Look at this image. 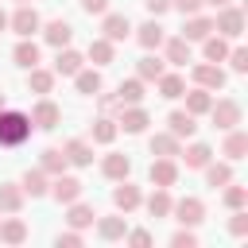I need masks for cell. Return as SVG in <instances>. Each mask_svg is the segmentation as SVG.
Instances as JSON below:
<instances>
[{
	"mask_svg": "<svg viewBox=\"0 0 248 248\" xmlns=\"http://www.w3.org/2000/svg\"><path fill=\"white\" fill-rule=\"evenodd\" d=\"M31 136V116L16 108H0V147H19Z\"/></svg>",
	"mask_w": 248,
	"mask_h": 248,
	"instance_id": "cell-1",
	"label": "cell"
},
{
	"mask_svg": "<svg viewBox=\"0 0 248 248\" xmlns=\"http://www.w3.org/2000/svg\"><path fill=\"white\" fill-rule=\"evenodd\" d=\"M213 31L217 35H225V39H240V31H244V12L240 8H217V16H213Z\"/></svg>",
	"mask_w": 248,
	"mask_h": 248,
	"instance_id": "cell-2",
	"label": "cell"
},
{
	"mask_svg": "<svg viewBox=\"0 0 248 248\" xmlns=\"http://www.w3.org/2000/svg\"><path fill=\"white\" fill-rule=\"evenodd\" d=\"M209 116H213V128L229 132V128H236V124H240V101L221 97V101H213V105H209Z\"/></svg>",
	"mask_w": 248,
	"mask_h": 248,
	"instance_id": "cell-3",
	"label": "cell"
},
{
	"mask_svg": "<svg viewBox=\"0 0 248 248\" xmlns=\"http://www.w3.org/2000/svg\"><path fill=\"white\" fill-rule=\"evenodd\" d=\"M8 27H12L19 39H31V35L43 27V19H39V12H35L31 4H19V8H16V16H8Z\"/></svg>",
	"mask_w": 248,
	"mask_h": 248,
	"instance_id": "cell-4",
	"label": "cell"
},
{
	"mask_svg": "<svg viewBox=\"0 0 248 248\" xmlns=\"http://www.w3.org/2000/svg\"><path fill=\"white\" fill-rule=\"evenodd\" d=\"M81 190H85V186H81V178H74V174H66V170H62V174H54V182H50V190H46V194H54V202L70 205V202H78V198H81Z\"/></svg>",
	"mask_w": 248,
	"mask_h": 248,
	"instance_id": "cell-5",
	"label": "cell"
},
{
	"mask_svg": "<svg viewBox=\"0 0 248 248\" xmlns=\"http://www.w3.org/2000/svg\"><path fill=\"white\" fill-rule=\"evenodd\" d=\"M170 213H174V221L186 225V229H194V225L205 221V205H202V198H182V202L170 205Z\"/></svg>",
	"mask_w": 248,
	"mask_h": 248,
	"instance_id": "cell-6",
	"label": "cell"
},
{
	"mask_svg": "<svg viewBox=\"0 0 248 248\" xmlns=\"http://www.w3.org/2000/svg\"><path fill=\"white\" fill-rule=\"evenodd\" d=\"M101 31H105L108 43H124V39L132 35V19H128L124 12H105V16H101Z\"/></svg>",
	"mask_w": 248,
	"mask_h": 248,
	"instance_id": "cell-7",
	"label": "cell"
},
{
	"mask_svg": "<svg viewBox=\"0 0 248 248\" xmlns=\"http://www.w3.org/2000/svg\"><path fill=\"white\" fill-rule=\"evenodd\" d=\"M62 124V108L50 101V97H43L35 108H31V128H43V132H50V128H58Z\"/></svg>",
	"mask_w": 248,
	"mask_h": 248,
	"instance_id": "cell-8",
	"label": "cell"
},
{
	"mask_svg": "<svg viewBox=\"0 0 248 248\" xmlns=\"http://www.w3.org/2000/svg\"><path fill=\"white\" fill-rule=\"evenodd\" d=\"M147 124H151L147 108H140V105H120V120H116V128H124L128 136H140Z\"/></svg>",
	"mask_w": 248,
	"mask_h": 248,
	"instance_id": "cell-9",
	"label": "cell"
},
{
	"mask_svg": "<svg viewBox=\"0 0 248 248\" xmlns=\"http://www.w3.org/2000/svg\"><path fill=\"white\" fill-rule=\"evenodd\" d=\"M147 178H151V186H174L178 182V163L174 159H163V155H155L151 159V170H147Z\"/></svg>",
	"mask_w": 248,
	"mask_h": 248,
	"instance_id": "cell-10",
	"label": "cell"
},
{
	"mask_svg": "<svg viewBox=\"0 0 248 248\" xmlns=\"http://www.w3.org/2000/svg\"><path fill=\"white\" fill-rule=\"evenodd\" d=\"M194 81L202 85V89H225V70H221V62H202V66H194Z\"/></svg>",
	"mask_w": 248,
	"mask_h": 248,
	"instance_id": "cell-11",
	"label": "cell"
},
{
	"mask_svg": "<svg viewBox=\"0 0 248 248\" xmlns=\"http://www.w3.org/2000/svg\"><path fill=\"white\" fill-rule=\"evenodd\" d=\"M112 205H116L120 213H132V209H140V205H143V194H140V186H132L128 178H120V186L112 190Z\"/></svg>",
	"mask_w": 248,
	"mask_h": 248,
	"instance_id": "cell-12",
	"label": "cell"
},
{
	"mask_svg": "<svg viewBox=\"0 0 248 248\" xmlns=\"http://www.w3.org/2000/svg\"><path fill=\"white\" fill-rule=\"evenodd\" d=\"M132 31H136V43H140L143 50H159V46H163V39H167V35H163L167 27H163L159 19H147V23L132 27Z\"/></svg>",
	"mask_w": 248,
	"mask_h": 248,
	"instance_id": "cell-13",
	"label": "cell"
},
{
	"mask_svg": "<svg viewBox=\"0 0 248 248\" xmlns=\"http://www.w3.org/2000/svg\"><path fill=\"white\" fill-rule=\"evenodd\" d=\"M85 66V58L70 46H58V58H54V78H74L78 70Z\"/></svg>",
	"mask_w": 248,
	"mask_h": 248,
	"instance_id": "cell-14",
	"label": "cell"
},
{
	"mask_svg": "<svg viewBox=\"0 0 248 248\" xmlns=\"http://www.w3.org/2000/svg\"><path fill=\"white\" fill-rule=\"evenodd\" d=\"M39 31H43V39H46L54 50H58V46H70V39H74V27H70L66 19H50V23L39 27Z\"/></svg>",
	"mask_w": 248,
	"mask_h": 248,
	"instance_id": "cell-15",
	"label": "cell"
},
{
	"mask_svg": "<svg viewBox=\"0 0 248 248\" xmlns=\"http://www.w3.org/2000/svg\"><path fill=\"white\" fill-rule=\"evenodd\" d=\"M101 174H105V178H112V182H120V178H128V174H132V159H128V155H120V151H112V155H105Z\"/></svg>",
	"mask_w": 248,
	"mask_h": 248,
	"instance_id": "cell-16",
	"label": "cell"
},
{
	"mask_svg": "<svg viewBox=\"0 0 248 248\" xmlns=\"http://www.w3.org/2000/svg\"><path fill=\"white\" fill-rule=\"evenodd\" d=\"M97 221V209L93 205H85V202H70L66 205V225L70 229H89Z\"/></svg>",
	"mask_w": 248,
	"mask_h": 248,
	"instance_id": "cell-17",
	"label": "cell"
},
{
	"mask_svg": "<svg viewBox=\"0 0 248 248\" xmlns=\"http://www.w3.org/2000/svg\"><path fill=\"white\" fill-rule=\"evenodd\" d=\"M23 186L19 182H0V213H19L23 209Z\"/></svg>",
	"mask_w": 248,
	"mask_h": 248,
	"instance_id": "cell-18",
	"label": "cell"
},
{
	"mask_svg": "<svg viewBox=\"0 0 248 248\" xmlns=\"http://www.w3.org/2000/svg\"><path fill=\"white\" fill-rule=\"evenodd\" d=\"M209 31H213V19H209V16H198V12H194V16H186L182 39H186V43H202V39H205Z\"/></svg>",
	"mask_w": 248,
	"mask_h": 248,
	"instance_id": "cell-19",
	"label": "cell"
},
{
	"mask_svg": "<svg viewBox=\"0 0 248 248\" xmlns=\"http://www.w3.org/2000/svg\"><path fill=\"white\" fill-rule=\"evenodd\" d=\"M155 85H159V97H167V101H178V97L186 93V78H182V74H167V70H163V74L155 78Z\"/></svg>",
	"mask_w": 248,
	"mask_h": 248,
	"instance_id": "cell-20",
	"label": "cell"
},
{
	"mask_svg": "<svg viewBox=\"0 0 248 248\" xmlns=\"http://www.w3.org/2000/svg\"><path fill=\"white\" fill-rule=\"evenodd\" d=\"M167 132H170V136H178V140H190V136L198 132V124H194V116H190V112L174 108V112L167 116Z\"/></svg>",
	"mask_w": 248,
	"mask_h": 248,
	"instance_id": "cell-21",
	"label": "cell"
},
{
	"mask_svg": "<svg viewBox=\"0 0 248 248\" xmlns=\"http://www.w3.org/2000/svg\"><path fill=\"white\" fill-rule=\"evenodd\" d=\"M19 186H23V194H31V198H43V194L50 190V174H46L43 167H35V170H27V174L19 178Z\"/></svg>",
	"mask_w": 248,
	"mask_h": 248,
	"instance_id": "cell-22",
	"label": "cell"
},
{
	"mask_svg": "<svg viewBox=\"0 0 248 248\" xmlns=\"http://www.w3.org/2000/svg\"><path fill=\"white\" fill-rule=\"evenodd\" d=\"M143 205H147V213L159 221V217H170V205H174V198H170V190H167V186H155V190H151V198H147Z\"/></svg>",
	"mask_w": 248,
	"mask_h": 248,
	"instance_id": "cell-23",
	"label": "cell"
},
{
	"mask_svg": "<svg viewBox=\"0 0 248 248\" xmlns=\"http://www.w3.org/2000/svg\"><path fill=\"white\" fill-rule=\"evenodd\" d=\"M128 232V213L124 217H97V236L101 240H124Z\"/></svg>",
	"mask_w": 248,
	"mask_h": 248,
	"instance_id": "cell-24",
	"label": "cell"
},
{
	"mask_svg": "<svg viewBox=\"0 0 248 248\" xmlns=\"http://www.w3.org/2000/svg\"><path fill=\"white\" fill-rule=\"evenodd\" d=\"M85 58H89L93 66H108V62L116 58V43H108V39L101 35V39H93V43H89V50H85Z\"/></svg>",
	"mask_w": 248,
	"mask_h": 248,
	"instance_id": "cell-25",
	"label": "cell"
},
{
	"mask_svg": "<svg viewBox=\"0 0 248 248\" xmlns=\"http://www.w3.org/2000/svg\"><path fill=\"white\" fill-rule=\"evenodd\" d=\"M74 85H78L81 97H97V93H101V70H97V66H93V70L81 66V70L74 74Z\"/></svg>",
	"mask_w": 248,
	"mask_h": 248,
	"instance_id": "cell-26",
	"label": "cell"
},
{
	"mask_svg": "<svg viewBox=\"0 0 248 248\" xmlns=\"http://www.w3.org/2000/svg\"><path fill=\"white\" fill-rule=\"evenodd\" d=\"M151 155H163V159H174L178 151H182V140L178 136H170V132H159V136H151Z\"/></svg>",
	"mask_w": 248,
	"mask_h": 248,
	"instance_id": "cell-27",
	"label": "cell"
},
{
	"mask_svg": "<svg viewBox=\"0 0 248 248\" xmlns=\"http://www.w3.org/2000/svg\"><path fill=\"white\" fill-rule=\"evenodd\" d=\"M182 97H186V112H190V116H202V112H209V105H213V97H209V89H202V85H194V89H186Z\"/></svg>",
	"mask_w": 248,
	"mask_h": 248,
	"instance_id": "cell-28",
	"label": "cell"
},
{
	"mask_svg": "<svg viewBox=\"0 0 248 248\" xmlns=\"http://www.w3.org/2000/svg\"><path fill=\"white\" fill-rule=\"evenodd\" d=\"M202 43H205V46H202L205 62H225V54H229V39H225V35H213V31H209Z\"/></svg>",
	"mask_w": 248,
	"mask_h": 248,
	"instance_id": "cell-29",
	"label": "cell"
},
{
	"mask_svg": "<svg viewBox=\"0 0 248 248\" xmlns=\"http://www.w3.org/2000/svg\"><path fill=\"white\" fill-rule=\"evenodd\" d=\"M12 58H16V66H23V70L39 66V43H31V39H19V43H16V50H12Z\"/></svg>",
	"mask_w": 248,
	"mask_h": 248,
	"instance_id": "cell-30",
	"label": "cell"
},
{
	"mask_svg": "<svg viewBox=\"0 0 248 248\" xmlns=\"http://www.w3.org/2000/svg\"><path fill=\"white\" fill-rule=\"evenodd\" d=\"M163 70H167V62H163L159 54H143V58L136 62V78H140V81H155Z\"/></svg>",
	"mask_w": 248,
	"mask_h": 248,
	"instance_id": "cell-31",
	"label": "cell"
},
{
	"mask_svg": "<svg viewBox=\"0 0 248 248\" xmlns=\"http://www.w3.org/2000/svg\"><path fill=\"white\" fill-rule=\"evenodd\" d=\"M27 89L39 93V97H46V93L54 89V70H39V66H31V74H27Z\"/></svg>",
	"mask_w": 248,
	"mask_h": 248,
	"instance_id": "cell-32",
	"label": "cell"
},
{
	"mask_svg": "<svg viewBox=\"0 0 248 248\" xmlns=\"http://www.w3.org/2000/svg\"><path fill=\"white\" fill-rule=\"evenodd\" d=\"M62 151H66V159H70L74 167H89V163H93V147H89L85 140H66Z\"/></svg>",
	"mask_w": 248,
	"mask_h": 248,
	"instance_id": "cell-33",
	"label": "cell"
},
{
	"mask_svg": "<svg viewBox=\"0 0 248 248\" xmlns=\"http://www.w3.org/2000/svg\"><path fill=\"white\" fill-rule=\"evenodd\" d=\"M178 155L186 159V167H190V170H202V167L213 159V147H209V143H190V147H186V151H178Z\"/></svg>",
	"mask_w": 248,
	"mask_h": 248,
	"instance_id": "cell-34",
	"label": "cell"
},
{
	"mask_svg": "<svg viewBox=\"0 0 248 248\" xmlns=\"http://www.w3.org/2000/svg\"><path fill=\"white\" fill-rule=\"evenodd\" d=\"M39 167L54 178V174H62V170L70 167V159H66V151H62V147H46V151H43V159H39Z\"/></svg>",
	"mask_w": 248,
	"mask_h": 248,
	"instance_id": "cell-35",
	"label": "cell"
},
{
	"mask_svg": "<svg viewBox=\"0 0 248 248\" xmlns=\"http://www.w3.org/2000/svg\"><path fill=\"white\" fill-rule=\"evenodd\" d=\"M0 240H4V244H23V240H27V225H23L19 217H8V221L0 217Z\"/></svg>",
	"mask_w": 248,
	"mask_h": 248,
	"instance_id": "cell-36",
	"label": "cell"
},
{
	"mask_svg": "<svg viewBox=\"0 0 248 248\" xmlns=\"http://www.w3.org/2000/svg\"><path fill=\"white\" fill-rule=\"evenodd\" d=\"M116 101H120V105H140V101H143V81H140V78L120 81V85H116Z\"/></svg>",
	"mask_w": 248,
	"mask_h": 248,
	"instance_id": "cell-37",
	"label": "cell"
},
{
	"mask_svg": "<svg viewBox=\"0 0 248 248\" xmlns=\"http://www.w3.org/2000/svg\"><path fill=\"white\" fill-rule=\"evenodd\" d=\"M202 170H205V182H209L213 190H221L225 182H232V167H229V163H213V159H209Z\"/></svg>",
	"mask_w": 248,
	"mask_h": 248,
	"instance_id": "cell-38",
	"label": "cell"
},
{
	"mask_svg": "<svg viewBox=\"0 0 248 248\" xmlns=\"http://www.w3.org/2000/svg\"><path fill=\"white\" fill-rule=\"evenodd\" d=\"M163 43H167V62H170V66H186V62H190V43H186L182 35H178V39H163Z\"/></svg>",
	"mask_w": 248,
	"mask_h": 248,
	"instance_id": "cell-39",
	"label": "cell"
},
{
	"mask_svg": "<svg viewBox=\"0 0 248 248\" xmlns=\"http://www.w3.org/2000/svg\"><path fill=\"white\" fill-rule=\"evenodd\" d=\"M244 151H248V136L236 132V128H229V136H225V155H229V163L244 159Z\"/></svg>",
	"mask_w": 248,
	"mask_h": 248,
	"instance_id": "cell-40",
	"label": "cell"
},
{
	"mask_svg": "<svg viewBox=\"0 0 248 248\" xmlns=\"http://www.w3.org/2000/svg\"><path fill=\"white\" fill-rule=\"evenodd\" d=\"M116 120H108V116H97L93 120V143H112L116 140Z\"/></svg>",
	"mask_w": 248,
	"mask_h": 248,
	"instance_id": "cell-41",
	"label": "cell"
},
{
	"mask_svg": "<svg viewBox=\"0 0 248 248\" xmlns=\"http://www.w3.org/2000/svg\"><path fill=\"white\" fill-rule=\"evenodd\" d=\"M221 202H225L229 209H244V205H248V190H244V186H232V182H225V194H221Z\"/></svg>",
	"mask_w": 248,
	"mask_h": 248,
	"instance_id": "cell-42",
	"label": "cell"
},
{
	"mask_svg": "<svg viewBox=\"0 0 248 248\" xmlns=\"http://www.w3.org/2000/svg\"><path fill=\"white\" fill-rule=\"evenodd\" d=\"M225 58H229V66H232L236 74H248V50H244V46H232Z\"/></svg>",
	"mask_w": 248,
	"mask_h": 248,
	"instance_id": "cell-43",
	"label": "cell"
},
{
	"mask_svg": "<svg viewBox=\"0 0 248 248\" xmlns=\"http://www.w3.org/2000/svg\"><path fill=\"white\" fill-rule=\"evenodd\" d=\"M229 232H232V236H248V213H244V209H232Z\"/></svg>",
	"mask_w": 248,
	"mask_h": 248,
	"instance_id": "cell-44",
	"label": "cell"
},
{
	"mask_svg": "<svg viewBox=\"0 0 248 248\" xmlns=\"http://www.w3.org/2000/svg\"><path fill=\"white\" fill-rule=\"evenodd\" d=\"M170 244H174V248H194V244H198V236H194V232H190V229L182 225V229H178V232L170 236Z\"/></svg>",
	"mask_w": 248,
	"mask_h": 248,
	"instance_id": "cell-45",
	"label": "cell"
},
{
	"mask_svg": "<svg viewBox=\"0 0 248 248\" xmlns=\"http://www.w3.org/2000/svg\"><path fill=\"white\" fill-rule=\"evenodd\" d=\"M58 248H81V229H70V232H58Z\"/></svg>",
	"mask_w": 248,
	"mask_h": 248,
	"instance_id": "cell-46",
	"label": "cell"
},
{
	"mask_svg": "<svg viewBox=\"0 0 248 248\" xmlns=\"http://www.w3.org/2000/svg\"><path fill=\"white\" fill-rule=\"evenodd\" d=\"M81 12L85 16H105L108 12V0H81Z\"/></svg>",
	"mask_w": 248,
	"mask_h": 248,
	"instance_id": "cell-47",
	"label": "cell"
},
{
	"mask_svg": "<svg viewBox=\"0 0 248 248\" xmlns=\"http://www.w3.org/2000/svg\"><path fill=\"white\" fill-rule=\"evenodd\" d=\"M202 4H205V0H170V8H178L182 16H194V12H202Z\"/></svg>",
	"mask_w": 248,
	"mask_h": 248,
	"instance_id": "cell-48",
	"label": "cell"
},
{
	"mask_svg": "<svg viewBox=\"0 0 248 248\" xmlns=\"http://www.w3.org/2000/svg\"><path fill=\"white\" fill-rule=\"evenodd\" d=\"M124 240H132V244H151V232H147V229H132V232H124Z\"/></svg>",
	"mask_w": 248,
	"mask_h": 248,
	"instance_id": "cell-49",
	"label": "cell"
},
{
	"mask_svg": "<svg viewBox=\"0 0 248 248\" xmlns=\"http://www.w3.org/2000/svg\"><path fill=\"white\" fill-rule=\"evenodd\" d=\"M143 8H147V12L155 16V19H159V16H163V12L170 8V0H143Z\"/></svg>",
	"mask_w": 248,
	"mask_h": 248,
	"instance_id": "cell-50",
	"label": "cell"
},
{
	"mask_svg": "<svg viewBox=\"0 0 248 248\" xmlns=\"http://www.w3.org/2000/svg\"><path fill=\"white\" fill-rule=\"evenodd\" d=\"M116 105H120L116 97H101V112H108V108H116Z\"/></svg>",
	"mask_w": 248,
	"mask_h": 248,
	"instance_id": "cell-51",
	"label": "cell"
},
{
	"mask_svg": "<svg viewBox=\"0 0 248 248\" xmlns=\"http://www.w3.org/2000/svg\"><path fill=\"white\" fill-rule=\"evenodd\" d=\"M4 27H8V12L0 8V31H4Z\"/></svg>",
	"mask_w": 248,
	"mask_h": 248,
	"instance_id": "cell-52",
	"label": "cell"
},
{
	"mask_svg": "<svg viewBox=\"0 0 248 248\" xmlns=\"http://www.w3.org/2000/svg\"><path fill=\"white\" fill-rule=\"evenodd\" d=\"M205 4H213V8H225V4H232V0H205Z\"/></svg>",
	"mask_w": 248,
	"mask_h": 248,
	"instance_id": "cell-53",
	"label": "cell"
},
{
	"mask_svg": "<svg viewBox=\"0 0 248 248\" xmlns=\"http://www.w3.org/2000/svg\"><path fill=\"white\" fill-rule=\"evenodd\" d=\"M0 108H8V101H4V93H0Z\"/></svg>",
	"mask_w": 248,
	"mask_h": 248,
	"instance_id": "cell-54",
	"label": "cell"
},
{
	"mask_svg": "<svg viewBox=\"0 0 248 248\" xmlns=\"http://www.w3.org/2000/svg\"><path fill=\"white\" fill-rule=\"evenodd\" d=\"M16 4H31V0H16Z\"/></svg>",
	"mask_w": 248,
	"mask_h": 248,
	"instance_id": "cell-55",
	"label": "cell"
}]
</instances>
